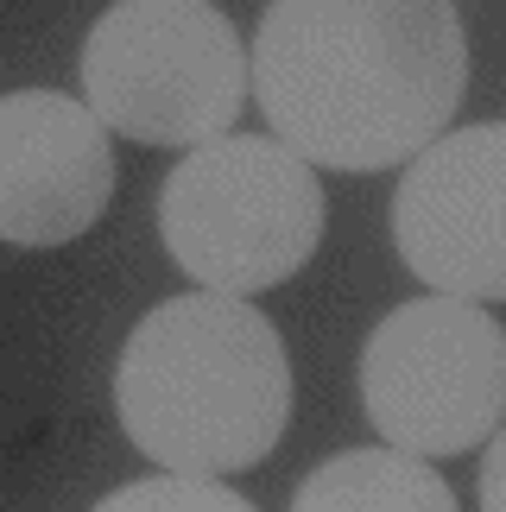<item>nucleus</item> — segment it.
<instances>
[{
    "label": "nucleus",
    "mask_w": 506,
    "mask_h": 512,
    "mask_svg": "<svg viewBox=\"0 0 506 512\" xmlns=\"http://www.w3.org/2000/svg\"><path fill=\"white\" fill-rule=\"evenodd\" d=\"M127 443L165 475L222 481L266 462L291 424V361L253 298L184 291L133 323L114 367Z\"/></svg>",
    "instance_id": "obj_2"
},
{
    "label": "nucleus",
    "mask_w": 506,
    "mask_h": 512,
    "mask_svg": "<svg viewBox=\"0 0 506 512\" xmlns=\"http://www.w3.org/2000/svg\"><path fill=\"white\" fill-rule=\"evenodd\" d=\"M361 405L399 456L481 449L506 424V329L488 304L437 291L399 304L361 348Z\"/></svg>",
    "instance_id": "obj_5"
},
{
    "label": "nucleus",
    "mask_w": 506,
    "mask_h": 512,
    "mask_svg": "<svg viewBox=\"0 0 506 512\" xmlns=\"http://www.w3.org/2000/svg\"><path fill=\"white\" fill-rule=\"evenodd\" d=\"M481 512H506V424L488 437V456H481Z\"/></svg>",
    "instance_id": "obj_10"
},
{
    "label": "nucleus",
    "mask_w": 506,
    "mask_h": 512,
    "mask_svg": "<svg viewBox=\"0 0 506 512\" xmlns=\"http://www.w3.org/2000/svg\"><path fill=\"white\" fill-rule=\"evenodd\" d=\"M159 234L197 291L253 298L285 285L323 241V184L291 146L222 133L159 190Z\"/></svg>",
    "instance_id": "obj_4"
},
{
    "label": "nucleus",
    "mask_w": 506,
    "mask_h": 512,
    "mask_svg": "<svg viewBox=\"0 0 506 512\" xmlns=\"http://www.w3.org/2000/svg\"><path fill=\"white\" fill-rule=\"evenodd\" d=\"M95 512H253L235 487L197 481V475H152L133 487H114V494Z\"/></svg>",
    "instance_id": "obj_9"
},
{
    "label": "nucleus",
    "mask_w": 506,
    "mask_h": 512,
    "mask_svg": "<svg viewBox=\"0 0 506 512\" xmlns=\"http://www.w3.org/2000/svg\"><path fill=\"white\" fill-rule=\"evenodd\" d=\"M393 241L437 298L506 304V121L456 127L405 165Z\"/></svg>",
    "instance_id": "obj_6"
},
{
    "label": "nucleus",
    "mask_w": 506,
    "mask_h": 512,
    "mask_svg": "<svg viewBox=\"0 0 506 512\" xmlns=\"http://www.w3.org/2000/svg\"><path fill=\"white\" fill-rule=\"evenodd\" d=\"M83 108L140 146H209L247 108V45L209 0H114L83 38Z\"/></svg>",
    "instance_id": "obj_3"
},
{
    "label": "nucleus",
    "mask_w": 506,
    "mask_h": 512,
    "mask_svg": "<svg viewBox=\"0 0 506 512\" xmlns=\"http://www.w3.org/2000/svg\"><path fill=\"white\" fill-rule=\"evenodd\" d=\"M291 512H456L450 481L431 462L399 456V449H348L329 456L298 487Z\"/></svg>",
    "instance_id": "obj_8"
},
{
    "label": "nucleus",
    "mask_w": 506,
    "mask_h": 512,
    "mask_svg": "<svg viewBox=\"0 0 506 512\" xmlns=\"http://www.w3.org/2000/svg\"><path fill=\"white\" fill-rule=\"evenodd\" d=\"M247 83L304 165L393 171L456 121L469 38L456 0H272Z\"/></svg>",
    "instance_id": "obj_1"
},
{
    "label": "nucleus",
    "mask_w": 506,
    "mask_h": 512,
    "mask_svg": "<svg viewBox=\"0 0 506 512\" xmlns=\"http://www.w3.org/2000/svg\"><path fill=\"white\" fill-rule=\"evenodd\" d=\"M114 196L108 127L57 89L0 95V241L64 247Z\"/></svg>",
    "instance_id": "obj_7"
}]
</instances>
